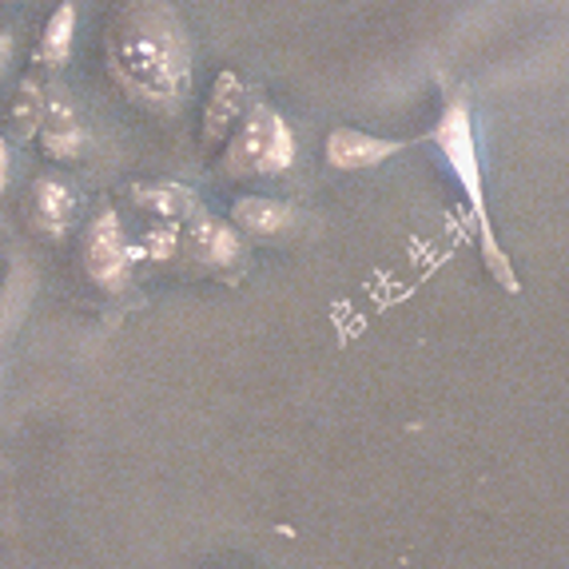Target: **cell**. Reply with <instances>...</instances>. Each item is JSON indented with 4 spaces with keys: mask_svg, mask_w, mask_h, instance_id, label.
<instances>
[{
    "mask_svg": "<svg viewBox=\"0 0 569 569\" xmlns=\"http://www.w3.org/2000/svg\"><path fill=\"white\" fill-rule=\"evenodd\" d=\"M128 200H132L140 211H148V216L168 219V223H188L191 216H200L203 211L200 196H196L188 183H176V180L128 183Z\"/></svg>",
    "mask_w": 569,
    "mask_h": 569,
    "instance_id": "ba28073f",
    "label": "cell"
},
{
    "mask_svg": "<svg viewBox=\"0 0 569 569\" xmlns=\"http://www.w3.org/2000/svg\"><path fill=\"white\" fill-rule=\"evenodd\" d=\"M12 64V32H0V77Z\"/></svg>",
    "mask_w": 569,
    "mask_h": 569,
    "instance_id": "9a60e30c",
    "label": "cell"
},
{
    "mask_svg": "<svg viewBox=\"0 0 569 569\" xmlns=\"http://www.w3.org/2000/svg\"><path fill=\"white\" fill-rule=\"evenodd\" d=\"M40 143H44V152L57 156V160H80V156H84L88 132H84V123H80L72 96L48 92L44 120H40Z\"/></svg>",
    "mask_w": 569,
    "mask_h": 569,
    "instance_id": "52a82bcc",
    "label": "cell"
},
{
    "mask_svg": "<svg viewBox=\"0 0 569 569\" xmlns=\"http://www.w3.org/2000/svg\"><path fill=\"white\" fill-rule=\"evenodd\" d=\"M430 143H435L442 160L450 163V171L458 176L466 191V203L475 211V223H478V239H482V259L490 267V276L506 287L510 295L522 291L518 276H513V263L510 256L502 251L498 236H493V219L490 208H486V188H482V156H478V136H475V116H470V104L466 100H450L438 116V123L430 128Z\"/></svg>",
    "mask_w": 569,
    "mask_h": 569,
    "instance_id": "7a4b0ae2",
    "label": "cell"
},
{
    "mask_svg": "<svg viewBox=\"0 0 569 569\" xmlns=\"http://www.w3.org/2000/svg\"><path fill=\"white\" fill-rule=\"evenodd\" d=\"M44 108H48V88L40 84L37 77L20 80L17 88V100H12V132L20 140H32L40 132V120H44Z\"/></svg>",
    "mask_w": 569,
    "mask_h": 569,
    "instance_id": "4fadbf2b",
    "label": "cell"
},
{
    "mask_svg": "<svg viewBox=\"0 0 569 569\" xmlns=\"http://www.w3.org/2000/svg\"><path fill=\"white\" fill-rule=\"evenodd\" d=\"M80 256H84L88 279H92L100 291H108V295L128 291V279H132V243H128L120 211L104 208L88 223Z\"/></svg>",
    "mask_w": 569,
    "mask_h": 569,
    "instance_id": "277c9868",
    "label": "cell"
},
{
    "mask_svg": "<svg viewBox=\"0 0 569 569\" xmlns=\"http://www.w3.org/2000/svg\"><path fill=\"white\" fill-rule=\"evenodd\" d=\"M0 4H4V0H0Z\"/></svg>",
    "mask_w": 569,
    "mask_h": 569,
    "instance_id": "e0dca14e",
    "label": "cell"
},
{
    "mask_svg": "<svg viewBox=\"0 0 569 569\" xmlns=\"http://www.w3.org/2000/svg\"><path fill=\"white\" fill-rule=\"evenodd\" d=\"M77 4L72 0H64V4H57V12L48 17L44 24V37H40L37 44V60L44 68H64L68 60H72V44H77Z\"/></svg>",
    "mask_w": 569,
    "mask_h": 569,
    "instance_id": "7c38bea8",
    "label": "cell"
},
{
    "mask_svg": "<svg viewBox=\"0 0 569 569\" xmlns=\"http://www.w3.org/2000/svg\"><path fill=\"white\" fill-rule=\"evenodd\" d=\"M9 188V143L0 136V191Z\"/></svg>",
    "mask_w": 569,
    "mask_h": 569,
    "instance_id": "2e32d148",
    "label": "cell"
},
{
    "mask_svg": "<svg viewBox=\"0 0 569 569\" xmlns=\"http://www.w3.org/2000/svg\"><path fill=\"white\" fill-rule=\"evenodd\" d=\"M32 228L44 239H60L72 228V216H77V196L68 191V183H60L57 176H44V180L32 183Z\"/></svg>",
    "mask_w": 569,
    "mask_h": 569,
    "instance_id": "30bf717a",
    "label": "cell"
},
{
    "mask_svg": "<svg viewBox=\"0 0 569 569\" xmlns=\"http://www.w3.org/2000/svg\"><path fill=\"white\" fill-rule=\"evenodd\" d=\"M180 256L196 259L203 267H236L243 259V231L228 219L200 211L188 223H180Z\"/></svg>",
    "mask_w": 569,
    "mask_h": 569,
    "instance_id": "5b68a950",
    "label": "cell"
},
{
    "mask_svg": "<svg viewBox=\"0 0 569 569\" xmlns=\"http://www.w3.org/2000/svg\"><path fill=\"white\" fill-rule=\"evenodd\" d=\"M402 148H407V140H387V136H370L342 123V128H331V136H327V163L335 171H367L395 160Z\"/></svg>",
    "mask_w": 569,
    "mask_h": 569,
    "instance_id": "8992f818",
    "label": "cell"
},
{
    "mask_svg": "<svg viewBox=\"0 0 569 569\" xmlns=\"http://www.w3.org/2000/svg\"><path fill=\"white\" fill-rule=\"evenodd\" d=\"M143 259H156V263H168V259H180V223H168L160 219V228L143 231Z\"/></svg>",
    "mask_w": 569,
    "mask_h": 569,
    "instance_id": "5bb4252c",
    "label": "cell"
},
{
    "mask_svg": "<svg viewBox=\"0 0 569 569\" xmlns=\"http://www.w3.org/2000/svg\"><path fill=\"white\" fill-rule=\"evenodd\" d=\"M231 143L223 152V171L247 180V176H279V171L295 168L299 143H295L291 123L283 120V112H276L271 104H251L243 112V120L231 128Z\"/></svg>",
    "mask_w": 569,
    "mask_h": 569,
    "instance_id": "3957f363",
    "label": "cell"
},
{
    "mask_svg": "<svg viewBox=\"0 0 569 569\" xmlns=\"http://www.w3.org/2000/svg\"><path fill=\"white\" fill-rule=\"evenodd\" d=\"M108 72L120 92L152 112H176L191 92V40L168 0H132L104 40Z\"/></svg>",
    "mask_w": 569,
    "mask_h": 569,
    "instance_id": "6da1fadb",
    "label": "cell"
},
{
    "mask_svg": "<svg viewBox=\"0 0 569 569\" xmlns=\"http://www.w3.org/2000/svg\"><path fill=\"white\" fill-rule=\"evenodd\" d=\"M247 112V84L239 72L223 68L211 84V96H208V108H203V140L208 143H219L228 140V132L243 120Z\"/></svg>",
    "mask_w": 569,
    "mask_h": 569,
    "instance_id": "9c48e42d",
    "label": "cell"
},
{
    "mask_svg": "<svg viewBox=\"0 0 569 569\" xmlns=\"http://www.w3.org/2000/svg\"><path fill=\"white\" fill-rule=\"evenodd\" d=\"M295 208L283 200H267V196H243L236 200L231 208V223H236L243 236H256V239H271V236H283V231L295 228Z\"/></svg>",
    "mask_w": 569,
    "mask_h": 569,
    "instance_id": "8fae6325",
    "label": "cell"
}]
</instances>
